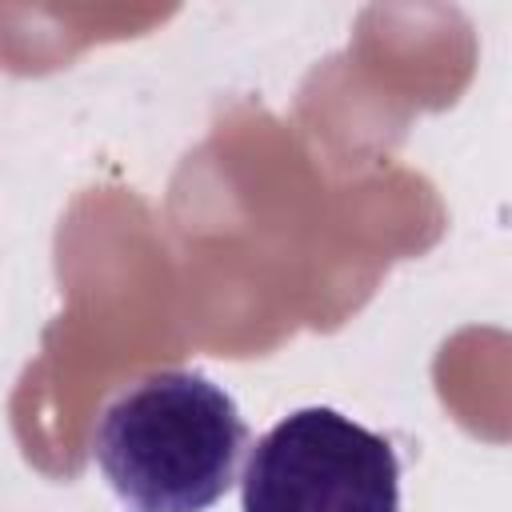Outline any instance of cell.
Wrapping results in <instances>:
<instances>
[{"label": "cell", "mask_w": 512, "mask_h": 512, "mask_svg": "<svg viewBox=\"0 0 512 512\" xmlns=\"http://www.w3.org/2000/svg\"><path fill=\"white\" fill-rule=\"evenodd\" d=\"M244 448L236 400L192 368H160L120 388L92 436L124 512H208L232 488Z\"/></svg>", "instance_id": "1"}, {"label": "cell", "mask_w": 512, "mask_h": 512, "mask_svg": "<svg viewBox=\"0 0 512 512\" xmlns=\"http://www.w3.org/2000/svg\"><path fill=\"white\" fill-rule=\"evenodd\" d=\"M240 512H400V460L380 432L312 404L248 448Z\"/></svg>", "instance_id": "2"}]
</instances>
